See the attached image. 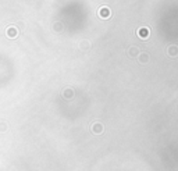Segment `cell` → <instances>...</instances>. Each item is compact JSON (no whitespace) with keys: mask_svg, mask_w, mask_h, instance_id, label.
Segmentation results:
<instances>
[{"mask_svg":"<svg viewBox=\"0 0 178 171\" xmlns=\"http://www.w3.org/2000/svg\"><path fill=\"white\" fill-rule=\"evenodd\" d=\"M109 14H110V11L107 10V9H106V10L103 9V10L100 11V15H102V17H109Z\"/></svg>","mask_w":178,"mask_h":171,"instance_id":"obj_1","label":"cell"}]
</instances>
